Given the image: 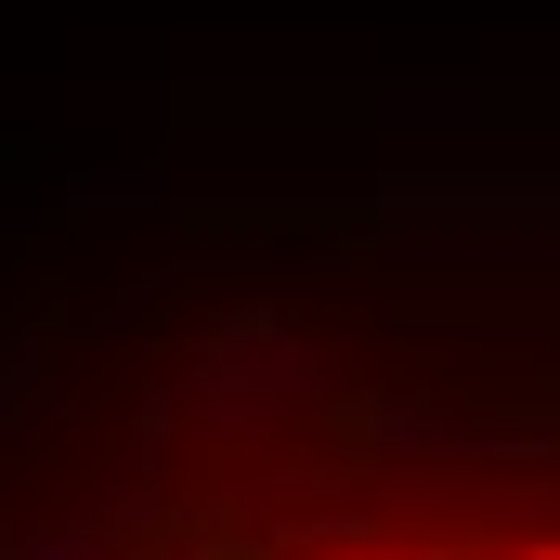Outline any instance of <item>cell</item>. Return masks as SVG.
<instances>
[{"instance_id":"1","label":"cell","mask_w":560,"mask_h":560,"mask_svg":"<svg viewBox=\"0 0 560 560\" xmlns=\"http://www.w3.org/2000/svg\"><path fill=\"white\" fill-rule=\"evenodd\" d=\"M0 560H118V548H105L92 522H26V535H13Z\"/></svg>"}]
</instances>
